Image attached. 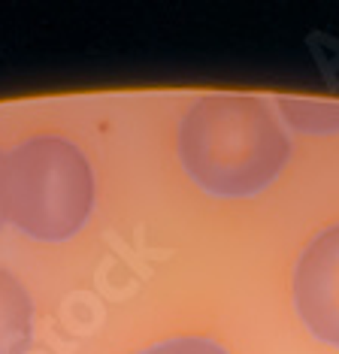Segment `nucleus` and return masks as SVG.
Masks as SVG:
<instances>
[{
  "instance_id": "obj_1",
  "label": "nucleus",
  "mask_w": 339,
  "mask_h": 354,
  "mask_svg": "<svg viewBox=\"0 0 339 354\" xmlns=\"http://www.w3.org/2000/svg\"><path fill=\"white\" fill-rule=\"evenodd\" d=\"M179 158L209 194L252 197L285 170L291 136L261 97L206 94L182 115Z\"/></svg>"
},
{
  "instance_id": "obj_2",
  "label": "nucleus",
  "mask_w": 339,
  "mask_h": 354,
  "mask_svg": "<svg viewBox=\"0 0 339 354\" xmlns=\"http://www.w3.org/2000/svg\"><path fill=\"white\" fill-rule=\"evenodd\" d=\"M94 209V173L61 136H30L0 158V212L30 239L64 243Z\"/></svg>"
},
{
  "instance_id": "obj_3",
  "label": "nucleus",
  "mask_w": 339,
  "mask_h": 354,
  "mask_svg": "<svg viewBox=\"0 0 339 354\" xmlns=\"http://www.w3.org/2000/svg\"><path fill=\"white\" fill-rule=\"evenodd\" d=\"M294 306L315 339L339 348V224L318 233L297 261Z\"/></svg>"
},
{
  "instance_id": "obj_4",
  "label": "nucleus",
  "mask_w": 339,
  "mask_h": 354,
  "mask_svg": "<svg viewBox=\"0 0 339 354\" xmlns=\"http://www.w3.org/2000/svg\"><path fill=\"white\" fill-rule=\"evenodd\" d=\"M34 330L28 291L6 270H0V354H24Z\"/></svg>"
},
{
  "instance_id": "obj_5",
  "label": "nucleus",
  "mask_w": 339,
  "mask_h": 354,
  "mask_svg": "<svg viewBox=\"0 0 339 354\" xmlns=\"http://www.w3.org/2000/svg\"><path fill=\"white\" fill-rule=\"evenodd\" d=\"M282 118L303 133H336L339 131V100L321 97H279Z\"/></svg>"
},
{
  "instance_id": "obj_6",
  "label": "nucleus",
  "mask_w": 339,
  "mask_h": 354,
  "mask_svg": "<svg viewBox=\"0 0 339 354\" xmlns=\"http://www.w3.org/2000/svg\"><path fill=\"white\" fill-rule=\"evenodd\" d=\"M136 354H230V351L224 345H218L215 339H206V336H176V339L155 342Z\"/></svg>"
},
{
  "instance_id": "obj_7",
  "label": "nucleus",
  "mask_w": 339,
  "mask_h": 354,
  "mask_svg": "<svg viewBox=\"0 0 339 354\" xmlns=\"http://www.w3.org/2000/svg\"><path fill=\"white\" fill-rule=\"evenodd\" d=\"M0 158H3V155H0ZM0 224H3V212H0Z\"/></svg>"
}]
</instances>
